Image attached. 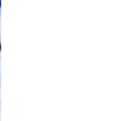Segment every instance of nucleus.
Wrapping results in <instances>:
<instances>
[{
  "instance_id": "1",
  "label": "nucleus",
  "mask_w": 122,
  "mask_h": 121,
  "mask_svg": "<svg viewBox=\"0 0 122 121\" xmlns=\"http://www.w3.org/2000/svg\"><path fill=\"white\" fill-rule=\"evenodd\" d=\"M0 7H1V3H0Z\"/></svg>"
},
{
  "instance_id": "2",
  "label": "nucleus",
  "mask_w": 122,
  "mask_h": 121,
  "mask_svg": "<svg viewBox=\"0 0 122 121\" xmlns=\"http://www.w3.org/2000/svg\"><path fill=\"white\" fill-rule=\"evenodd\" d=\"M0 49H1V45H0Z\"/></svg>"
}]
</instances>
